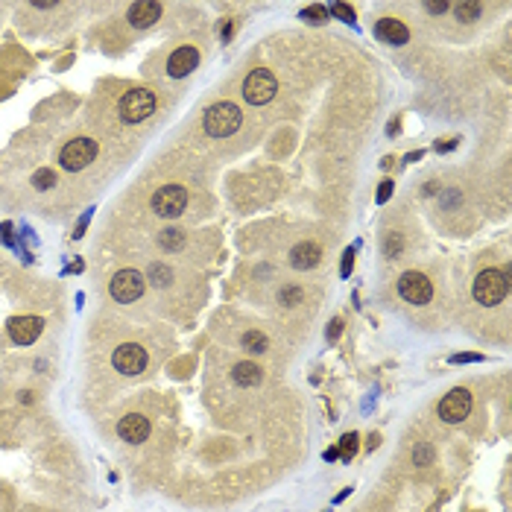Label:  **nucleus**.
I'll return each instance as SVG.
<instances>
[{
  "label": "nucleus",
  "mask_w": 512,
  "mask_h": 512,
  "mask_svg": "<svg viewBox=\"0 0 512 512\" xmlns=\"http://www.w3.org/2000/svg\"><path fill=\"white\" fill-rule=\"evenodd\" d=\"M205 132L211 138H228L240 129L243 123V111L234 106V103H214L208 111H205Z\"/></svg>",
  "instance_id": "obj_1"
},
{
  "label": "nucleus",
  "mask_w": 512,
  "mask_h": 512,
  "mask_svg": "<svg viewBox=\"0 0 512 512\" xmlns=\"http://www.w3.org/2000/svg\"><path fill=\"white\" fill-rule=\"evenodd\" d=\"M506 290H509L506 269H483L475 279V299L486 307H495L498 302H504Z\"/></svg>",
  "instance_id": "obj_2"
},
{
  "label": "nucleus",
  "mask_w": 512,
  "mask_h": 512,
  "mask_svg": "<svg viewBox=\"0 0 512 512\" xmlns=\"http://www.w3.org/2000/svg\"><path fill=\"white\" fill-rule=\"evenodd\" d=\"M155 111V94L147 88H132L121 100V117L126 123H141Z\"/></svg>",
  "instance_id": "obj_3"
},
{
  "label": "nucleus",
  "mask_w": 512,
  "mask_h": 512,
  "mask_svg": "<svg viewBox=\"0 0 512 512\" xmlns=\"http://www.w3.org/2000/svg\"><path fill=\"white\" fill-rule=\"evenodd\" d=\"M275 91H279V83H275V76L264 68H255L246 80H243V97L252 103V106H264L269 103Z\"/></svg>",
  "instance_id": "obj_4"
},
{
  "label": "nucleus",
  "mask_w": 512,
  "mask_h": 512,
  "mask_svg": "<svg viewBox=\"0 0 512 512\" xmlns=\"http://www.w3.org/2000/svg\"><path fill=\"white\" fill-rule=\"evenodd\" d=\"M97 159V141L94 138H73L71 144L62 147L59 152V161H62L65 170H85L91 161Z\"/></svg>",
  "instance_id": "obj_5"
},
{
  "label": "nucleus",
  "mask_w": 512,
  "mask_h": 512,
  "mask_svg": "<svg viewBox=\"0 0 512 512\" xmlns=\"http://www.w3.org/2000/svg\"><path fill=\"white\" fill-rule=\"evenodd\" d=\"M185 205H188V190L182 185H164L152 193V211L159 217H167V220L179 217Z\"/></svg>",
  "instance_id": "obj_6"
},
{
  "label": "nucleus",
  "mask_w": 512,
  "mask_h": 512,
  "mask_svg": "<svg viewBox=\"0 0 512 512\" xmlns=\"http://www.w3.org/2000/svg\"><path fill=\"white\" fill-rule=\"evenodd\" d=\"M144 287H147V281H144V275L138 269H121L111 279L109 293H111L114 302H135V299H141Z\"/></svg>",
  "instance_id": "obj_7"
},
{
  "label": "nucleus",
  "mask_w": 512,
  "mask_h": 512,
  "mask_svg": "<svg viewBox=\"0 0 512 512\" xmlns=\"http://www.w3.org/2000/svg\"><path fill=\"white\" fill-rule=\"evenodd\" d=\"M111 366L121 372V375H141V372L147 369V351L138 343H123V346L114 348Z\"/></svg>",
  "instance_id": "obj_8"
},
{
  "label": "nucleus",
  "mask_w": 512,
  "mask_h": 512,
  "mask_svg": "<svg viewBox=\"0 0 512 512\" xmlns=\"http://www.w3.org/2000/svg\"><path fill=\"white\" fill-rule=\"evenodd\" d=\"M398 293L404 296V302H410V305H427L430 296H433V284H430L427 275L410 269V272H404L398 279Z\"/></svg>",
  "instance_id": "obj_9"
},
{
  "label": "nucleus",
  "mask_w": 512,
  "mask_h": 512,
  "mask_svg": "<svg viewBox=\"0 0 512 512\" xmlns=\"http://www.w3.org/2000/svg\"><path fill=\"white\" fill-rule=\"evenodd\" d=\"M468 413H471V392L468 389H451L439 401V419L448 425H457V422L468 419Z\"/></svg>",
  "instance_id": "obj_10"
},
{
  "label": "nucleus",
  "mask_w": 512,
  "mask_h": 512,
  "mask_svg": "<svg viewBox=\"0 0 512 512\" xmlns=\"http://www.w3.org/2000/svg\"><path fill=\"white\" fill-rule=\"evenodd\" d=\"M6 328H9V337L15 346H30L38 340V334L44 328V319L42 317H12Z\"/></svg>",
  "instance_id": "obj_11"
},
{
  "label": "nucleus",
  "mask_w": 512,
  "mask_h": 512,
  "mask_svg": "<svg viewBox=\"0 0 512 512\" xmlns=\"http://www.w3.org/2000/svg\"><path fill=\"white\" fill-rule=\"evenodd\" d=\"M117 433H121V439H126L132 445H141L150 437V419L141 416V413H129V416H123L121 425H117Z\"/></svg>",
  "instance_id": "obj_12"
},
{
  "label": "nucleus",
  "mask_w": 512,
  "mask_h": 512,
  "mask_svg": "<svg viewBox=\"0 0 512 512\" xmlns=\"http://www.w3.org/2000/svg\"><path fill=\"white\" fill-rule=\"evenodd\" d=\"M196 65H200V53H196V47H179L173 50V56L167 59V73L173 76V80H182V76H188Z\"/></svg>",
  "instance_id": "obj_13"
},
{
  "label": "nucleus",
  "mask_w": 512,
  "mask_h": 512,
  "mask_svg": "<svg viewBox=\"0 0 512 512\" xmlns=\"http://www.w3.org/2000/svg\"><path fill=\"white\" fill-rule=\"evenodd\" d=\"M161 18V4L155 0H138V4L129 6V24L138 30H147Z\"/></svg>",
  "instance_id": "obj_14"
},
{
  "label": "nucleus",
  "mask_w": 512,
  "mask_h": 512,
  "mask_svg": "<svg viewBox=\"0 0 512 512\" xmlns=\"http://www.w3.org/2000/svg\"><path fill=\"white\" fill-rule=\"evenodd\" d=\"M375 35L381 38V42H386V44H407V38H410V30L398 21V18H381V21L375 24Z\"/></svg>",
  "instance_id": "obj_15"
},
{
  "label": "nucleus",
  "mask_w": 512,
  "mask_h": 512,
  "mask_svg": "<svg viewBox=\"0 0 512 512\" xmlns=\"http://www.w3.org/2000/svg\"><path fill=\"white\" fill-rule=\"evenodd\" d=\"M319 261H322V249L317 243H310V240L296 243V246H293V252H290V264L296 269H313Z\"/></svg>",
  "instance_id": "obj_16"
},
{
  "label": "nucleus",
  "mask_w": 512,
  "mask_h": 512,
  "mask_svg": "<svg viewBox=\"0 0 512 512\" xmlns=\"http://www.w3.org/2000/svg\"><path fill=\"white\" fill-rule=\"evenodd\" d=\"M261 378H264V372H261L258 363L243 360V363L234 366V384H238V386H258Z\"/></svg>",
  "instance_id": "obj_17"
},
{
  "label": "nucleus",
  "mask_w": 512,
  "mask_h": 512,
  "mask_svg": "<svg viewBox=\"0 0 512 512\" xmlns=\"http://www.w3.org/2000/svg\"><path fill=\"white\" fill-rule=\"evenodd\" d=\"M240 343H243V348H246V351H252V354H264V351L269 348L267 334H261V331H246Z\"/></svg>",
  "instance_id": "obj_18"
},
{
  "label": "nucleus",
  "mask_w": 512,
  "mask_h": 512,
  "mask_svg": "<svg viewBox=\"0 0 512 512\" xmlns=\"http://www.w3.org/2000/svg\"><path fill=\"white\" fill-rule=\"evenodd\" d=\"M147 279H150L155 287H170V284H173V269L164 267V264H152Z\"/></svg>",
  "instance_id": "obj_19"
},
{
  "label": "nucleus",
  "mask_w": 512,
  "mask_h": 512,
  "mask_svg": "<svg viewBox=\"0 0 512 512\" xmlns=\"http://www.w3.org/2000/svg\"><path fill=\"white\" fill-rule=\"evenodd\" d=\"M302 21H307V24H325L328 21V9L325 6H307V9H302Z\"/></svg>",
  "instance_id": "obj_20"
},
{
  "label": "nucleus",
  "mask_w": 512,
  "mask_h": 512,
  "mask_svg": "<svg viewBox=\"0 0 512 512\" xmlns=\"http://www.w3.org/2000/svg\"><path fill=\"white\" fill-rule=\"evenodd\" d=\"M161 246L164 249H182V243H185V234L179 231V228H167L164 234H161Z\"/></svg>",
  "instance_id": "obj_21"
},
{
  "label": "nucleus",
  "mask_w": 512,
  "mask_h": 512,
  "mask_svg": "<svg viewBox=\"0 0 512 512\" xmlns=\"http://www.w3.org/2000/svg\"><path fill=\"white\" fill-rule=\"evenodd\" d=\"M305 299V293H302V287H284L281 293H279V302L281 305H287V307H293V305H299Z\"/></svg>",
  "instance_id": "obj_22"
},
{
  "label": "nucleus",
  "mask_w": 512,
  "mask_h": 512,
  "mask_svg": "<svg viewBox=\"0 0 512 512\" xmlns=\"http://www.w3.org/2000/svg\"><path fill=\"white\" fill-rule=\"evenodd\" d=\"M480 9H483L480 4H457L454 6V12H457L460 21H475V18L480 15Z\"/></svg>",
  "instance_id": "obj_23"
},
{
  "label": "nucleus",
  "mask_w": 512,
  "mask_h": 512,
  "mask_svg": "<svg viewBox=\"0 0 512 512\" xmlns=\"http://www.w3.org/2000/svg\"><path fill=\"white\" fill-rule=\"evenodd\" d=\"M337 451H340L346 460L358 454V433H346V437L340 439V448H337Z\"/></svg>",
  "instance_id": "obj_24"
},
{
  "label": "nucleus",
  "mask_w": 512,
  "mask_h": 512,
  "mask_svg": "<svg viewBox=\"0 0 512 512\" xmlns=\"http://www.w3.org/2000/svg\"><path fill=\"white\" fill-rule=\"evenodd\" d=\"M32 185H35L38 190L53 188V185H56V173H53V170H38V173L32 176Z\"/></svg>",
  "instance_id": "obj_25"
},
{
  "label": "nucleus",
  "mask_w": 512,
  "mask_h": 512,
  "mask_svg": "<svg viewBox=\"0 0 512 512\" xmlns=\"http://www.w3.org/2000/svg\"><path fill=\"white\" fill-rule=\"evenodd\" d=\"M328 15L340 18V21H346V24H354V9H351V6H346V4H334V6L328 9Z\"/></svg>",
  "instance_id": "obj_26"
},
{
  "label": "nucleus",
  "mask_w": 512,
  "mask_h": 512,
  "mask_svg": "<svg viewBox=\"0 0 512 512\" xmlns=\"http://www.w3.org/2000/svg\"><path fill=\"white\" fill-rule=\"evenodd\" d=\"M413 460H416V465H427L430 460H433V451H430V445H419L416 451H413Z\"/></svg>",
  "instance_id": "obj_27"
},
{
  "label": "nucleus",
  "mask_w": 512,
  "mask_h": 512,
  "mask_svg": "<svg viewBox=\"0 0 512 512\" xmlns=\"http://www.w3.org/2000/svg\"><path fill=\"white\" fill-rule=\"evenodd\" d=\"M425 9L430 15H445L448 12V0H430V4H425Z\"/></svg>",
  "instance_id": "obj_28"
},
{
  "label": "nucleus",
  "mask_w": 512,
  "mask_h": 512,
  "mask_svg": "<svg viewBox=\"0 0 512 512\" xmlns=\"http://www.w3.org/2000/svg\"><path fill=\"white\" fill-rule=\"evenodd\" d=\"M389 196H392V182H389V179H384V182H381V188H378V205H384V202L389 200Z\"/></svg>",
  "instance_id": "obj_29"
},
{
  "label": "nucleus",
  "mask_w": 512,
  "mask_h": 512,
  "mask_svg": "<svg viewBox=\"0 0 512 512\" xmlns=\"http://www.w3.org/2000/svg\"><path fill=\"white\" fill-rule=\"evenodd\" d=\"M351 267H354V249H346V255H343V279L351 275Z\"/></svg>",
  "instance_id": "obj_30"
},
{
  "label": "nucleus",
  "mask_w": 512,
  "mask_h": 512,
  "mask_svg": "<svg viewBox=\"0 0 512 512\" xmlns=\"http://www.w3.org/2000/svg\"><path fill=\"white\" fill-rule=\"evenodd\" d=\"M340 331H343V322H340V319H334V322H331V331H328V337H331V340H337V337H340Z\"/></svg>",
  "instance_id": "obj_31"
},
{
  "label": "nucleus",
  "mask_w": 512,
  "mask_h": 512,
  "mask_svg": "<svg viewBox=\"0 0 512 512\" xmlns=\"http://www.w3.org/2000/svg\"><path fill=\"white\" fill-rule=\"evenodd\" d=\"M454 363H465V360H480V354H457V358H451Z\"/></svg>",
  "instance_id": "obj_32"
},
{
  "label": "nucleus",
  "mask_w": 512,
  "mask_h": 512,
  "mask_svg": "<svg viewBox=\"0 0 512 512\" xmlns=\"http://www.w3.org/2000/svg\"><path fill=\"white\" fill-rule=\"evenodd\" d=\"M231 30H234V21H226V27H223V42H228V38H231Z\"/></svg>",
  "instance_id": "obj_33"
},
{
  "label": "nucleus",
  "mask_w": 512,
  "mask_h": 512,
  "mask_svg": "<svg viewBox=\"0 0 512 512\" xmlns=\"http://www.w3.org/2000/svg\"><path fill=\"white\" fill-rule=\"evenodd\" d=\"M340 457V451L337 448H331V451H325V460H337Z\"/></svg>",
  "instance_id": "obj_34"
}]
</instances>
